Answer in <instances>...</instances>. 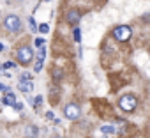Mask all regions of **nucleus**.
<instances>
[{
	"mask_svg": "<svg viewBox=\"0 0 150 138\" xmlns=\"http://www.w3.org/2000/svg\"><path fill=\"white\" fill-rule=\"evenodd\" d=\"M113 37H115L117 41H120V43H125V41L131 37V28H129L127 25H120V27H117V28L113 30Z\"/></svg>",
	"mask_w": 150,
	"mask_h": 138,
	"instance_id": "obj_4",
	"label": "nucleus"
},
{
	"mask_svg": "<svg viewBox=\"0 0 150 138\" xmlns=\"http://www.w3.org/2000/svg\"><path fill=\"white\" fill-rule=\"evenodd\" d=\"M20 80H32V75H30V73H23V75L20 76Z\"/></svg>",
	"mask_w": 150,
	"mask_h": 138,
	"instance_id": "obj_17",
	"label": "nucleus"
},
{
	"mask_svg": "<svg viewBox=\"0 0 150 138\" xmlns=\"http://www.w3.org/2000/svg\"><path fill=\"white\" fill-rule=\"evenodd\" d=\"M53 76H55L57 82H60V80H62V71H60V69H55V71H53Z\"/></svg>",
	"mask_w": 150,
	"mask_h": 138,
	"instance_id": "obj_12",
	"label": "nucleus"
},
{
	"mask_svg": "<svg viewBox=\"0 0 150 138\" xmlns=\"http://www.w3.org/2000/svg\"><path fill=\"white\" fill-rule=\"evenodd\" d=\"M39 32H41V34H48V32H50V27H48L46 23H42V25L39 27Z\"/></svg>",
	"mask_w": 150,
	"mask_h": 138,
	"instance_id": "obj_13",
	"label": "nucleus"
},
{
	"mask_svg": "<svg viewBox=\"0 0 150 138\" xmlns=\"http://www.w3.org/2000/svg\"><path fill=\"white\" fill-rule=\"evenodd\" d=\"M16 57H18V62H21V64H28V62L32 60V57H34V51H32L30 46H21V48H18Z\"/></svg>",
	"mask_w": 150,
	"mask_h": 138,
	"instance_id": "obj_3",
	"label": "nucleus"
},
{
	"mask_svg": "<svg viewBox=\"0 0 150 138\" xmlns=\"http://www.w3.org/2000/svg\"><path fill=\"white\" fill-rule=\"evenodd\" d=\"M64 113H65L67 119H78L80 117V106L74 105V103H71V105H67L64 108Z\"/></svg>",
	"mask_w": 150,
	"mask_h": 138,
	"instance_id": "obj_5",
	"label": "nucleus"
},
{
	"mask_svg": "<svg viewBox=\"0 0 150 138\" xmlns=\"http://www.w3.org/2000/svg\"><path fill=\"white\" fill-rule=\"evenodd\" d=\"M136 106H138V101H136V97H134V96L125 94V96H122V97H120V108H122L124 112H132Z\"/></svg>",
	"mask_w": 150,
	"mask_h": 138,
	"instance_id": "obj_1",
	"label": "nucleus"
},
{
	"mask_svg": "<svg viewBox=\"0 0 150 138\" xmlns=\"http://www.w3.org/2000/svg\"><path fill=\"white\" fill-rule=\"evenodd\" d=\"M42 44H44V39H37V41H35V46H39V48H41Z\"/></svg>",
	"mask_w": 150,
	"mask_h": 138,
	"instance_id": "obj_21",
	"label": "nucleus"
},
{
	"mask_svg": "<svg viewBox=\"0 0 150 138\" xmlns=\"http://www.w3.org/2000/svg\"><path fill=\"white\" fill-rule=\"evenodd\" d=\"M4 27H6V30H9V32H18V30L21 28V20H20L18 16L11 14V16H7V18L4 20Z\"/></svg>",
	"mask_w": 150,
	"mask_h": 138,
	"instance_id": "obj_2",
	"label": "nucleus"
},
{
	"mask_svg": "<svg viewBox=\"0 0 150 138\" xmlns=\"http://www.w3.org/2000/svg\"><path fill=\"white\" fill-rule=\"evenodd\" d=\"M2 103H4V105H7V106H14V103H16V97H14V94H13L11 90H7V94L4 96Z\"/></svg>",
	"mask_w": 150,
	"mask_h": 138,
	"instance_id": "obj_8",
	"label": "nucleus"
},
{
	"mask_svg": "<svg viewBox=\"0 0 150 138\" xmlns=\"http://www.w3.org/2000/svg\"><path fill=\"white\" fill-rule=\"evenodd\" d=\"M13 108H14L16 112H21V110H23V103H14V106H13Z\"/></svg>",
	"mask_w": 150,
	"mask_h": 138,
	"instance_id": "obj_18",
	"label": "nucleus"
},
{
	"mask_svg": "<svg viewBox=\"0 0 150 138\" xmlns=\"http://www.w3.org/2000/svg\"><path fill=\"white\" fill-rule=\"evenodd\" d=\"M80 18H81V14L78 13V9H71V11L67 13V23H69V25H76V23L80 21Z\"/></svg>",
	"mask_w": 150,
	"mask_h": 138,
	"instance_id": "obj_6",
	"label": "nucleus"
},
{
	"mask_svg": "<svg viewBox=\"0 0 150 138\" xmlns=\"http://www.w3.org/2000/svg\"><path fill=\"white\" fill-rule=\"evenodd\" d=\"M18 2H25V0H18Z\"/></svg>",
	"mask_w": 150,
	"mask_h": 138,
	"instance_id": "obj_26",
	"label": "nucleus"
},
{
	"mask_svg": "<svg viewBox=\"0 0 150 138\" xmlns=\"http://www.w3.org/2000/svg\"><path fill=\"white\" fill-rule=\"evenodd\" d=\"M44 57H46V50L41 48V50L37 51V58H39V60H44Z\"/></svg>",
	"mask_w": 150,
	"mask_h": 138,
	"instance_id": "obj_14",
	"label": "nucleus"
},
{
	"mask_svg": "<svg viewBox=\"0 0 150 138\" xmlns=\"http://www.w3.org/2000/svg\"><path fill=\"white\" fill-rule=\"evenodd\" d=\"M53 138H62V136H53Z\"/></svg>",
	"mask_w": 150,
	"mask_h": 138,
	"instance_id": "obj_25",
	"label": "nucleus"
},
{
	"mask_svg": "<svg viewBox=\"0 0 150 138\" xmlns=\"http://www.w3.org/2000/svg\"><path fill=\"white\" fill-rule=\"evenodd\" d=\"M72 39L76 41V43L81 41V30H80V28H74V32H72Z\"/></svg>",
	"mask_w": 150,
	"mask_h": 138,
	"instance_id": "obj_10",
	"label": "nucleus"
},
{
	"mask_svg": "<svg viewBox=\"0 0 150 138\" xmlns=\"http://www.w3.org/2000/svg\"><path fill=\"white\" fill-rule=\"evenodd\" d=\"M41 101H42V97H37V99H35V101H34V106H35V105H37V106H39V105H41Z\"/></svg>",
	"mask_w": 150,
	"mask_h": 138,
	"instance_id": "obj_22",
	"label": "nucleus"
},
{
	"mask_svg": "<svg viewBox=\"0 0 150 138\" xmlns=\"http://www.w3.org/2000/svg\"><path fill=\"white\" fill-rule=\"evenodd\" d=\"M2 90H6V92H7V89H6V87H4L2 83H0V92H2Z\"/></svg>",
	"mask_w": 150,
	"mask_h": 138,
	"instance_id": "obj_23",
	"label": "nucleus"
},
{
	"mask_svg": "<svg viewBox=\"0 0 150 138\" xmlns=\"http://www.w3.org/2000/svg\"><path fill=\"white\" fill-rule=\"evenodd\" d=\"M2 50H4V44H0V51H2Z\"/></svg>",
	"mask_w": 150,
	"mask_h": 138,
	"instance_id": "obj_24",
	"label": "nucleus"
},
{
	"mask_svg": "<svg viewBox=\"0 0 150 138\" xmlns=\"http://www.w3.org/2000/svg\"><path fill=\"white\" fill-rule=\"evenodd\" d=\"M2 67H4V69H13V67H16V64H14V62H4Z\"/></svg>",
	"mask_w": 150,
	"mask_h": 138,
	"instance_id": "obj_15",
	"label": "nucleus"
},
{
	"mask_svg": "<svg viewBox=\"0 0 150 138\" xmlns=\"http://www.w3.org/2000/svg\"><path fill=\"white\" fill-rule=\"evenodd\" d=\"M37 133H39V131H37V127H35V126H28V127H27V136H28V138L37 136Z\"/></svg>",
	"mask_w": 150,
	"mask_h": 138,
	"instance_id": "obj_9",
	"label": "nucleus"
},
{
	"mask_svg": "<svg viewBox=\"0 0 150 138\" xmlns=\"http://www.w3.org/2000/svg\"><path fill=\"white\" fill-rule=\"evenodd\" d=\"M34 69H35V73H39L41 69H42V60H37V62H35V65H34Z\"/></svg>",
	"mask_w": 150,
	"mask_h": 138,
	"instance_id": "obj_16",
	"label": "nucleus"
},
{
	"mask_svg": "<svg viewBox=\"0 0 150 138\" xmlns=\"http://www.w3.org/2000/svg\"><path fill=\"white\" fill-rule=\"evenodd\" d=\"M18 89H20L21 92H32V89H34V83H32V80H20V83H18Z\"/></svg>",
	"mask_w": 150,
	"mask_h": 138,
	"instance_id": "obj_7",
	"label": "nucleus"
},
{
	"mask_svg": "<svg viewBox=\"0 0 150 138\" xmlns=\"http://www.w3.org/2000/svg\"><path fill=\"white\" fill-rule=\"evenodd\" d=\"M46 119H50V120H55V115H53V112H48V113H46Z\"/></svg>",
	"mask_w": 150,
	"mask_h": 138,
	"instance_id": "obj_20",
	"label": "nucleus"
},
{
	"mask_svg": "<svg viewBox=\"0 0 150 138\" xmlns=\"http://www.w3.org/2000/svg\"><path fill=\"white\" fill-rule=\"evenodd\" d=\"M101 131H103L104 134H111V133H115V127H113V126H103Z\"/></svg>",
	"mask_w": 150,
	"mask_h": 138,
	"instance_id": "obj_11",
	"label": "nucleus"
},
{
	"mask_svg": "<svg viewBox=\"0 0 150 138\" xmlns=\"http://www.w3.org/2000/svg\"><path fill=\"white\" fill-rule=\"evenodd\" d=\"M28 23H30V28H32V30H35V28H37V25H35L34 18H28Z\"/></svg>",
	"mask_w": 150,
	"mask_h": 138,
	"instance_id": "obj_19",
	"label": "nucleus"
}]
</instances>
